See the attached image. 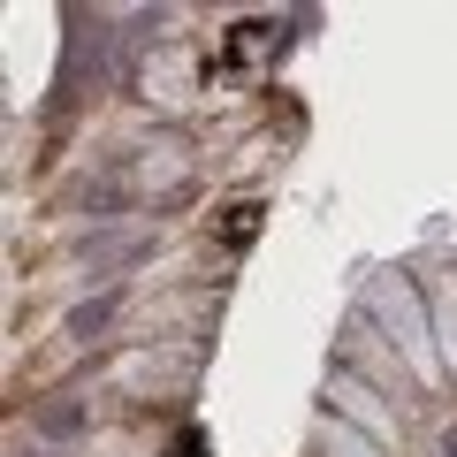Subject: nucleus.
Segmentation results:
<instances>
[{"label":"nucleus","instance_id":"1","mask_svg":"<svg viewBox=\"0 0 457 457\" xmlns=\"http://www.w3.org/2000/svg\"><path fill=\"white\" fill-rule=\"evenodd\" d=\"M114 69H122V31H114V16H69V54H62V69H54L46 114H77L84 99H99L114 84Z\"/></svg>","mask_w":457,"mask_h":457},{"label":"nucleus","instance_id":"7","mask_svg":"<svg viewBox=\"0 0 457 457\" xmlns=\"http://www.w3.org/2000/svg\"><path fill=\"white\" fill-rule=\"evenodd\" d=\"M320 457H381V442L374 435H351L343 420H328L320 427Z\"/></svg>","mask_w":457,"mask_h":457},{"label":"nucleus","instance_id":"6","mask_svg":"<svg viewBox=\"0 0 457 457\" xmlns=\"http://www.w3.org/2000/svg\"><path fill=\"white\" fill-rule=\"evenodd\" d=\"M114 312H122V282H107V290H99V297H84V305L69 312V336H77V343H107Z\"/></svg>","mask_w":457,"mask_h":457},{"label":"nucleus","instance_id":"3","mask_svg":"<svg viewBox=\"0 0 457 457\" xmlns=\"http://www.w3.org/2000/svg\"><path fill=\"white\" fill-rule=\"evenodd\" d=\"M328 396H336V411H351V420H359L366 435L381 442V450H389V442L404 435V420H396V411L381 404V389H374V381H359L351 366H336V381H328Z\"/></svg>","mask_w":457,"mask_h":457},{"label":"nucleus","instance_id":"9","mask_svg":"<svg viewBox=\"0 0 457 457\" xmlns=\"http://www.w3.org/2000/svg\"><path fill=\"white\" fill-rule=\"evenodd\" d=\"M23 457H62V450H23Z\"/></svg>","mask_w":457,"mask_h":457},{"label":"nucleus","instance_id":"4","mask_svg":"<svg viewBox=\"0 0 457 457\" xmlns=\"http://www.w3.org/2000/svg\"><path fill=\"white\" fill-rule=\"evenodd\" d=\"M31 435H38V450H62V442L92 435V396H77V389L46 396V404L31 411Z\"/></svg>","mask_w":457,"mask_h":457},{"label":"nucleus","instance_id":"5","mask_svg":"<svg viewBox=\"0 0 457 457\" xmlns=\"http://www.w3.org/2000/svg\"><path fill=\"white\" fill-rule=\"evenodd\" d=\"M427 297H435V351H442V374H457V267H435Z\"/></svg>","mask_w":457,"mask_h":457},{"label":"nucleus","instance_id":"8","mask_svg":"<svg viewBox=\"0 0 457 457\" xmlns=\"http://www.w3.org/2000/svg\"><path fill=\"white\" fill-rule=\"evenodd\" d=\"M442 457H457V427H450V435H442Z\"/></svg>","mask_w":457,"mask_h":457},{"label":"nucleus","instance_id":"2","mask_svg":"<svg viewBox=\"0 0 457 457\" xmlns=\"http://www.w3.org/2000/svg\"><path fill=\"white\" fill-rule=\"evenodd\" d=\"M366 312H374L381 336L396 343V359L411 366V381H435L442 374V351H435V328H427V312H420L411 275H381L374 290H366Z\"/></svg>","mask_w":457,"mask_h":457}]
</instances>
